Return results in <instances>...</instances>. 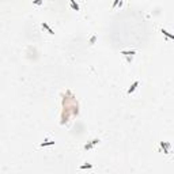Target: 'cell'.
Listing matches in <instances>:
<instances>
[{"label":"cell","instance_id":"cell-6","mask_svg":"<svg viewBox=\"0 0 174 174\" xmlns=\"http://www.w3.org/2000/svg\"><path fill=\"white\" fill-rule=\"evenodd\" d=\"M69 7H71V10L76 11V12L80 11V6H79V3H78L76 0H69Z\"/></svg>","mask_w":174,"mask_h":174},{"label":"cell","instance_id":"cell-1","mask_svg":"<svg viewBox=\"0 0 174 174\" xmlns=\"http://www.w3.org/2000/svg\"><path fill=\"white\" fill-rule=\"evenodd\" d=\"M122 56L125 57V60H127V63L128 64H131V63L133 61V58H135V56L138 54V50L136 49H131V50H121L120 52Z\"/></svg>","mask_w":174,"mask_h":174},{"label":"cell","instance_id":"cell-10","mask_svg":"<svg viewBox=\"0 0 174 174\" xmlns=\"http://www.w3.org/2000/svg\"><path fill=\"white\" fill-rule=\"evenodd\" d=\"M94 165H91V163H87V165H82L79 166V170H85V169H93Z\"/></svg>","mask_w":174,"mask_h":174},{"label":"cell","instance_id":"cell-12","mask_svg":"<svg viewBox=\"0 0 174 174\" xmlns=\"http://www.w3.org/2000/svg\"><path fill=\"white\" fill-rule=\"evenodd\" d=\"M118 3H120V0H114L113 1V4H112V11H114V10L118 7Z\"/></svg>","mask_w":174,"mask_h":174},{"label":"cell","instance_id":"cell-9","mask_svg":"<svg viewBox=\"0 0 174 174\" xmlns=\"http://www.w3.org/2000/svg\"><path fill=\"white\" fill-rule=\"evenodd\" d=\"M97 40H98V36L97 34H93V36L90 37V45H95V42H97Z\"/></svg>","mask_w":174,"mask_h":174},{"label":"cell","instance_id":"cell-2","mask_svg":"<svg viewBox=\"0 0 174 174\" xmlns=\"http://www.w3.org/2000/svg\"><path fill=\"white\" fill-rule=\"evenodd\" d=\"M99 143H101L99 139H93V140H90L89 143H86L85 146H83V150H85V151H90V150H93L95 146H98Z\"/></svg>","mask_w":174,"mask_h":174},{"label":"cell","instance_id":"cell-8","mask_svg":"<svg viewBox=\"0 0 174 174\" xmlns=\"http://www.w3.org/2000/svg\"><path fill=\"white\" fill-rule=\"evenodd\" d=\"M56 144V142L54 140H45V142H42V143L40 144V147H52V146H54Z\"/></svg>","mask_w":174,"mask_h":174},{"label":"cell","instance_id":"cell-11","mask_svg":"<svg viewBox=\"0 0 174 174\" xmlns=\"http://www.w3.org/2000/svg\"><path fill=\"white\" fill-rule=\"evenodd\" d=\"M44 1H45V0H33V4L37 6V7H40V6L44 4Z\"/></svg>","mask_w":174,"mask_h":174},{"label":"cell","instance_id":"cell-5","mask_svg":"<svg viewBox=\"0 0 174 174\" xmlns=\"http://www.w3.org/2000/svg\"><path fill=\"white\" fill-rule=\"evenodd\" d=\"M139 85H140V80H135L132 85H131V87L128 90H127V95H132V94L138 90V87H139Z\"/></svg>","mask_w":174,"mask_h":174},{"label":"cell","instance_id":"cell-3","mask_svg":"<svg viewBox=\"0 0 174 174\" xmlns=\"http://www.w3.org/2000/svg\"><path fill=\"white\" fill-rule=\"evenodd\" d=\"M159 146H161V148L163 150V152H165L166 155L171 154V143H169V142H161Z\"/></svg>","mask_w":174,"mask_h":174},{"label":"cell","instance_id":"cell-7","mask_svg":"<svg viewBox=\"0 0 174 174\" xmlns=\"http://www.w3.org/2000/svg\"><path fill=\"white\" fill-rule=\"evenodd\" d=\"M159 31H161L163 36H166V38L169 41H171V40H174V34H171L170 31H167V30H165V29H159Z\"/></svg>","mask_w":174,"mask_h":174},{"label":"cell","instance_id":"cell-4","mask_svg":"<svg viewBox=\"0 0 174 174\" xmlns=\"http://www.w3.org/2000/svg\"><path fill=\"white\" fill-rule=\"evenodd\" d=\"M41 29H42V30H44L46 34H49V36H54V30H53V29H52V27H50L46 22H42V23H41Z\"/></svg>","mask_w":174,"mask_h":174}]
</instances>
